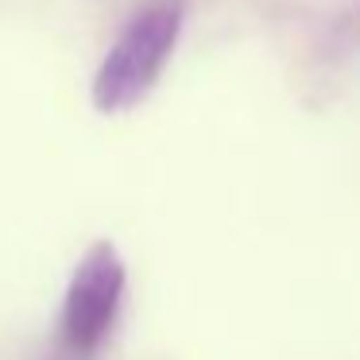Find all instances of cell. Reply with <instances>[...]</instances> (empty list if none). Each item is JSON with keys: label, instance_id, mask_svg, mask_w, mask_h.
<instances>
[{"label": "cell", "instance_id": "cell-2", "mask_svg": "<svg viewBox=\"0 0 360 360\" xmlns=\"http://www.w3.org/2000/svg\"><path fill=\"white\" fill-rule=\"evenodd\" d=\"M128 271L120 252L109 240H97L86 248L70 275V287L63 298V314H58V345L70 356H94L105 341H109L112 326L120 318V302H124Z\"/></svg>", "mask_w": 360, "mask_h": 360}, {"label": "cell", "instance_id": "cell-1", "mask_svg": "<svg viewBox=\"0 0 360 360\" xmlns=\"http://www.w3.org/2000/svg\"><path fill=\"white\" fill-rule=\"evenodd\" d=\"M179 35H182V4L179 0H155V4L136 12L94 74L97 112H109L112 117V112L136 109L155 89L163 66L174 55Z\"/></svg>", "mask_w": 360, "mask_h": 360}]
</instances>
